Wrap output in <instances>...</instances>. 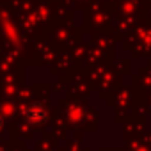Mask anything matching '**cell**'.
I'll return each mask as SVG.
<instances>
[{"label":"cell","mask_w":151,"mask_h":151,"mask_svg":"<svg viewBox=\"0 0 151 151\" xmlns=\"http://www.w3.org/2000/svg\"><path fill=\"white\" fill-rule=\"evenodd\" d=\"M27 117H29L30 123H34V124H41V123L46 119V112H45L41 107L34 105V107H30V110L27 112Z\"/></svg>","instance_id":"obj_1"},{"label":"cell","mask_w":151,"mask_h":151,"mask_svg":"<svg viewBox=\"0 0 151 151\" xmlns=\"http://www.w3.org/2000/svg\"><path fill=\"white\" fill-rule=\"evenodd\" d=\"M0 128H2V117H0Z\"/></svg>","instance_id":"obj_2"}]
</instances>
